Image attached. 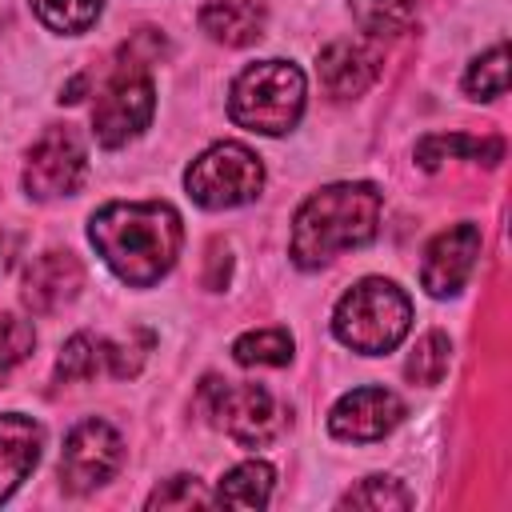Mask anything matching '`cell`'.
<instances>
[{
    "instance_id": "cell-1",
    "label": "cell",
    "mask_w": 512,
    "mask_h": 512,
    "mask_svg": "<svg viewBox=\"0 0 512 512\" xmlns=\"http://www.w3.org/2000/svg\"><path fill=\"white\" fill-rule=\"evenodd\" d=\"M88 240L124 284L152 288L172 272L184 244V224L164 200H112L92 212Z\"/></svg>"
},
{
    "instance_id": "cell-2",
    "label": "cell",
    "mask_w": 512,
    "mask_h": 512,
    "mask_svg": "<svg viewBox=\"0 0 512 512\" xmlns=\"http://www.w3.org/2000/svg\"><path fill=\"white\" fill-rule=\"evenodd\" d=\"M380 208H384V196L376 184H364V180L324 184L292 216V240H288L292 264L324 268L340 252L368 244L380 228Z\"/></svg>"
},
{
    "instance_id": "cell-3",
    "label": "cell",
    "mask_w": 512,
    "mask_h": 512,
    "mask_svg": "<svg viewBox=\"0 0 512 512\" xmlns=\"http://www.w3.org/2000/svg\"><path fill=\"white\" fill-rule=\"evenodd\" d=\"M412 328V300L400 284L384 276L356 280L332 308V332L344 348L360 356L392 352Z\"/></svg>"
},
{
    "instance_id": "cell-4",
    "label": "cell",
    "mask_w": 512,
    "mask_h": 512,
    "mask_svg": "<svg viewBox=\"0 0 512 512\" xmlns=\"http://www.w3.org/2000/svg\"><path fill=\"white\" fill-rule=\"evenodd\" d=\"M304 96H308V80L292 60H260L232 80L228 116L248 132L284 136L296 128L304 112Z\"/></svg>"
},
{
    "instance_id": "cell-5",
    "label": "cell",
    "mask_w": 512,
    "mask_h": 512,
    "mask_svg": "<svg viewBox=\"0 0 512 512\" xmlns=\"http://www.w3.org/2000/svg\"><path fill=\"white\" fill-rule=\"evenodd\" d=\"M184 188L208 212L240 208V204H248V200L260 196V188H264V164H260V156L248 144L220 140V144L204 148L188 164Z\"/></svg>"
},
{
    "instance_id": "cell-6",
    "label": "cell",
    "mask_w": 512,
    "mask_h": 512,
    "mask_svg": "<svg viewBox=\"0 0 512 512\" xmlns=\"http://www.w3.org/2000/svg\"><path fill=\"white\" fill-rule=\"evenodd\" d=\"M208 416L244 448H264L288 428V408L264 384H228L208 376L200 388Z\"/></svg>"
},
{
    "instance_id": "cell-7",
    "label": "cell",
    "mask_w": 512,
    "mask_h": 512,
    "mask_svg": "<svg viewBox=\"0 0 512 512\" xmlns=\"http://www.w3.org/2000/svg\"><path fill=\"white\" fill-rule=\"evenodd\" d=\"M156 112V88L144 68H116L92 108V136L100 148H124Z\"/></svg>"
},
{
    "instance_id": "cell-8",
    "label": "cell",
    "mask_w": 512,
    "mask_h": 512,
    "mask_svg": "<svg viewBox=\"0 0 512 512\" xmlns=\"http://www.w3.org/2000/svg\"><path fill=\"white\" fill-rule=\"evenodd\" d=\"M88 176V152L84 140L68 124H52L40 132V140L24 152V192L32 200H60L72 196Z\"/></svg>"
},
{
    "instance_id": "cell-9",
    "label": "cell",
    "mask_w": 512,
    "mask_h": 512,
    "mask_svg": "<svg viewBox=\"0 0 512 512\" xmlns=\"http://www.w3.org/2000/svg\"><path fill=\"white\" fill-rule=\"evenodd\" d=\"M124 464V440L108 420H80L60 448V484L68 492H96Z\"/></svg>"
},
{
    "instance_id": "cell-10",
    "label": "cell",
    "mask_w": 512,
    "mask_h": 512,
    "mask_svg": "<svg viewBox=\"0 0 512 512\" xmlns=\"http://www.w3.org/2000/svg\"><path fill=\"white\" fill-rule=\"evenodd\" d=\"M476 256H480V228L476 224L460 220V224L436 232L428 240V248H424V260H420L424 292L436 296V300L456 296L468 284V276L476 268Z\"/></svg>"
},
{
    "instance_id": "cell-11",
    "label": "cell",
    "mask_w": 512,
    "mask_h": 512,
    "mask_svg": "<svg viewBox=\"0 0 512 512\" xmlns=\"http://www.w3.org/2000/svg\"><path fill=\"white\" fill-rule=\"evenodd\" d=\"M404 420V400L392 388H352L344 392L332 412H328V432L336 440H352V444H372L384 440L396 424Z\"/></svg>"
},
{
    "instance_id": "cell-12",
    "label": "cell",
    "mask_w": 512,
    "mask_h": 512,
    "mask_svg": "<svg viewBox=\"0 0 512 512\" xmlns=\"http://www.w3.org/2000/svg\"><path fill=\"white\" fill-rule=\"evenodd\" d=\"M84 288V264L76 252L68 248H48L40 256H32V264L24 268L20 280V300L32 316H52L60 308H68Z\"/></svg>"
},
{
    "instance_id": "cell-13",
    "label": "cell",
    "mask_w": 512,
    "mask_h": 512,
    "mask_svg": "<svg viewBox=\"0 0 512 512\" xmlns=\"http://www.w3.org/2000/svg\"><path fill=\"white\" fill-rule=\"evenodd\" d=\"M316 76L332 100H352L380 76V52L364 40H332L316 56Z\"/></svg>"
},
{
    "instance_id": "cell-14",
    "label": "cell",
    "mask_w": 512,
    "mask_h": 512,
    "mask_svg": "<svg viewBox=\"0 0 512 512\" xmlns=\"http://www.w3.org/2000/svg\"><path fill=\"white\" fill-rule=\"evenodd\" d=\"M44 448V428L24 412L0 416V504L28 480Z\"/></svg>"
},
{
    "instance_id": "cell-15",
    "label": "cell",
    "mask_w": 512,
    "mask_h": 512,
    "mask_svg": "<svg viewBox=\"0 0 512 512\" xmlns=\"http://www.w3.org/2000/svg\"><path fill=\"white\" fill-rule=\"evenodd\" d=\"M200 28L224 48H248L264 36V4L260 0H208L200 8Z\"/></svg>"
},
{
    "instance_id": "cell-16",
    "label": "cell",
    "mask_w": 512,
    "mask_h": 512,
    "mask_svg": "<svg viewBox=\"0 0 512 512\" xmlns=\"http://www.w3.org/2000/svg\"><path fill=\"white\" fill-rule=\"evenodd\" d=\"M448 156H464V160H476V164H500L504 160V140L496 136H460V132H432L416 144V164L436 172Z\"/></svg>"
},
{
    "instance_id": "cell-17",
    "label": "cell",
    "mask_w": 512,
    "mask_h": 512,
    "mask_svg": "<svg viewBox=\"0 0 512 512\" xmlns=\"http://www.w3.org/2000/svg\"><path fill=\"white\" fill-rule=\"evenodd\" d=\"M272 484L276 472L264 460H244L236 468H228L216 484L212 504H228V508H264L272 500Z\"/></svg>"
},
{
    "instance_id": "cell-18",
    "label": "cell",
    "mask_w": 512,
    "mask_h": 512,
    "mask_svg": "<svg viewBox=\"0 0 512 512\" xmlns=\"http://www.w3.org/2000/svg\"><path fill=\"white\" fill-rule=\"evenodd\" d=\"M232 360L244 368H284L292 360V336L284 328H252L232 340Z\"/></svg>"
},
{
    "instance_id": "cell-19",
    "label": "cell",
    "mask_w": 512,
    "mask_h": 512,
    "mask_svg": "<svg viewBox=\"0 0 512 512\" xmlns=\"http://www.w3.org/2000/svg\"><path fill=\"white\" fill-rule=\"evenodd\" d=\"M36 20L60 36H80L104 12V0H28Z\"/></svg>"
},
{
    "instance_id": "cell-20",
    "label": "cell",
    "mask_w": 512,
    "mask_h": 512,
    "mask_svg": "<svg viewBox=\"0 0 512 512\" xmlns=\"http://www.w3.org/2000/svg\"><path fill=\"white\" fill-rule=\"evenodd\" d=\"M100 368H104V336L76 332L64 340V348L56 356V380H64V384L92 380Z\"/></svg>"
},
{
    "instance_id": "cell-21",
    "label": "cell",
    "mask_w": 512,
    "mask_h": 512,
    "mask_svg": "<svg viewBox=\"0 0 512 512\" xmlns=\"http://www.w3.org/2000/svg\"><path fill=\"white\" fill-rule=\"evenodd\" d=\"M448 360H452V344H448V336H444V332H424V336L416 340V348L408 352V360H404V376H408L412 384L432 388V384L444 380Z\"/></svg>"
},
{
    "instance_id": "cell-22",
    "label": "cell",
    "mask_w": 512,
    "mask_h": 512,
    "mask_svg": "<svg viewBox=\"0 0 512 512\" xmlns=\"http://www.w3.org/2000/svg\"><path fill=\"white\" fill-rule=\"evenodd\" d=\"M464 92L472 100H496L508 92V48L492 44L484 56H476L464 72Z\"/></svg>"
},
{
    "instance_id": "cell-23",
    "label": "cell",
    "mask_w": 512,
    "mask_h": 512,
    "mask_svg": "<svg viewBox=\"0 0 512 512\" xmlns=\"http://www.w3.org/2000/svg\"><path fill=\"white\" fill-rule=\"evenodd\" d=\"M348 8L368 36H392L416 16V0H348Z\"/></svg>"
},
{
    "instance_id": "cell-24",
    "label": "cell",
    "mask_w": 512,
    "mask_h": 512,
    "mask_svg": "<svg viewBox=\"0 0 512 512\" xmlns=\"http://www.w3.org/2000/svg\"><path fill=\"white\" fill-rule=\"evenodd\" d=\"M340 508H372V512L412 508V492L400 480H392V476H368V480H360L356 488H348L340 496Z\"/></svg>"
},
{
    "instance_id": "cell-25",
    "label": "cell",
    "mask_w": 512,
    "mask_h": 512,
    "mask_svg": "<svg viewBox=\"0 0 512 512\" xmlns=\"http://www.w3.org/2000/svg\"><path fill=\"white\" fill-rule=\"evenodd\" d=\"M148 352H152V332H148V328H132L128 340H108V336H104V364H108V372H112L116 380L136 376V372L144 368Z\"/></svg>"
},
{
    "instance_id": "cell-26",
    "label": "cell",
    "mask_w": 512,
    "mask_h": 512,
    "mask_svg": "<svg viewBox=\"0 0 512 512\" xmlns=\"http://www.w3.org/2000/svg\"><path fill=\"white\" fill-rule=\"evenodd\" d=\"M148 508H192V504H212V496L204 492V484L196 480V476H172V480H164L148 500H144Z\"/></svg>"
},
{
    "instance_id": "cell-27",
    "label": "cell",
    "mask_w": 512,
    "mask_h": 512,
    "mask_svg": "<svg viewBox=\"0 0 512 512\" xmlns=\"http://www.w3.org/2000/svg\"><path fill=\"white\" fill-rule=\"evenodd\" d=\"M32 344H36V332H32L28 320H20V316H12V312L0 316V372H8V368H16L20 360H28Z\"/></svg>"
},
{
    "instance_id": "cell-28",
    "label": "cell",
    "mask_w": 512,
    "mask_h": 512,
    "mask_svg": "<svg viewBox=\"0 0 512 512\" xmlns=\"http://www.w3.org/2000/svg\"><path fill=\"white\" fill-rule=\"evenodd\" d=\"M160 56H168V44H164V36L160 32H152V28H140L124 48H120V56H116V68H152V64H160Z\"/></svg>"
},
{
    "instance_id": "cell-29",
    "label": "cell",
    "mask_w": 512,
    "mask_h": 512,
    "mask_svg": "<svg viewBox=\"0 0 512 512\" xmlns=\"http://www.w3.org/2000/svg\"><path fill=\"white\" fill-rule=\"evenodd\" d=\"M228 272H232L228 244H224V240H212V244H208V272H204V284H208V288H224V284H228Z\"/></svg>"
},
{
    "instance_id": "cell-30",
    "label": "cell",
    "mask_w": 512,
    "mask_h": 512,
    "mask_svg": "<svg viewBox=\"0 0 512 512\" xmlns=\"http://www.w3.org/2000/svg\"><path fill=\"white\" fill-rule=\"evenodd\" d=\"M12 256H16V236H12V232H0V276L8 272Z\"/></svg>"
},
{
    "instance_id": "cell-31",
    "label": "cell",
    "mask_w": 512,
    "mask_h": 512,
    "mask_svg": "<svg viewBox=\"0 0 512 512\" xmlns=\"http://www.w3.org/2000/svg\"><path fill=\"white\" fill-rule=\"evenodd\" d=\"M84 84H88V80H84V76H76V80L60 92V100H64V104H76V100H80V92H84Z\"/></svg>"
}]
</instances>
